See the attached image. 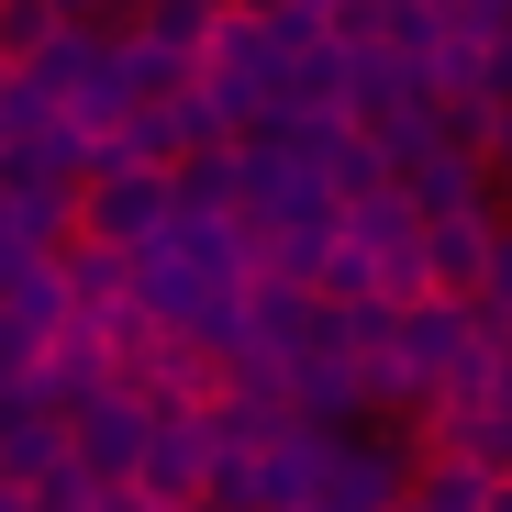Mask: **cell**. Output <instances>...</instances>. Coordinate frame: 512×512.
<instances>
[{
  "instance_id": "cell-1",
  "label": "cell",
  "mask_w": 512,
  "mask_h": 512,
  "mask_svg": "<svg viewBox=\"0 0 512 512\" xmlns=\"http://www.w3.org/2000/svg\"><path fill=\"white\" fill-rule=\"evenodd\" d=\"M145 435H156V412L112 379L101 401H78V412H67V468L90 479V490H123V479L145 468Z\"/></svg>"
},
{
  "instance_id": "cell-2",
  "label": "cell",
  "mask_w": 512,
  "mask_h": 512,
  "mask_svg": "<svg viewBox=\"0 0 512 512\" xmlns=\"http://www.w3.org/2000/svg\"><path fill=\"white\" fill-rule=\"evenodd\" d=\"M167 223H179V201H167V179H145V167H112V179H90V190H78V245L145 256Z\"/></svg>"
},
{
  "instance_id": "cell-3",
  "label": "cell",
  "mask_w": 512,
  "mask_h": 512,
  "mask_svg": "<svg viewBox=\"0 0 512 512\" xmlns=\"http://www.w3.org/2000/svg\"><path fill=\"white\" fill-rule=\"evenodd\" d=\"M390 201H401L412 223H468V212H490V167H479V156H446V145H423V156L390 167Z\"/></svg>"
},
{
  "instance_id": "cell-4",
  "label": "cell",
  "mask_w": 512,
  "mask_h": 512,
  "mask_svg": "<svg viewBox=\"0 0 512 512\" xmlns=\"http://www.w3.org/2000/svg\"><path fill=\"white\" fill-rule=\"evenodd\" d=\"M134 490H145L156 512H190V501L212 490V423H201V412L156 423V435H145V468H134Z\"/></svg>"
},
{
  "instance_id": "cell-5",
  "label": "cell",
  "mask_w": 512,
  "mask_h": 512,
  "mask_svg": "<svg viewBox=\"0 0 512 512\" xmlns=\"http://www.w3.org/2000/svg\"><path fill=\"white\" fill-rule=\"evenodd\" d=\"M423 301H479V279H490V212H468V223H423Z\"/></svg>"
},
{
  "instance_id": "cell-6",
  "label": "cell",
  "mask_w": 512,
  "mask_h": 512,
  "mask_svg": "<svg viewBox=\"0 0 512 512\" xmlns=\"http://www.w3.org/2000/svg\"><path fill=\"white\" fill-rule=\"evenodd\" d=\"M134 45L201 78V45H212V12H201V0H134Z\"/></svg>"
},
{
  "instance_id": "cell-7",
  "label": "cell",
  "mask_w": 512,
  "mask_h": 512,
  "mask_svg": "<svg viewBox=\"0 0 512 512\" xmlns=\"http://www.w3.org/2000/svg\"><path fill=\"white\" fill-rule=\"evenodd\" d=\"M78 23L56 12V0H0V78H23V67H45L56 45H67Z\"/></svg>"
},
{
  "instance_id": "cell-8",
  "label": "cell",
  "mask_w": 512,
  "mask_h": 512,
  "mask_svg": "<svg viewBox=\"0 0 512 512\" xmlns=\"http://www.w3.org/2000/svg\"><path fill=\"white\" fill-rule=\"evenodd\" d=\"M167 201H179V212H234V145L179 156V167H167Z\"/></svg>"
},
{
  "instance_id": "cell-9",
  "label": "cell",
  "mask_w": 512,
  "mask_h": 512,
  "mask_svg": "<svg viewBox=\"0 0 512 512\" xmlns=\"http://www.w3.org/2000/svg\"><path fill=\"white\" fill-rule=\"evenodd\" d=\"M435 23H446V45L490 56V45H512V0H435Z\"/></svg>"
},
{
  "instance_id": "cell-10",
  "label": "cell",
  "mask_w": 512,
  "mask_h": 512,
  "mask_svg": "<svg viewBox=\"0 0 512 512\" xmlns=\"http://www.w3.org/2000/svg\"><path fill=\"white\" fill-rule=\"evenodd\" d=\"M379 34H390V0H323V45L334 56H379Z\"/></svg>"
},
{
  "instance_id": "cell-11",
  "label": "cell",
  "mask_w": 512,
  "mask_h": 512,
  "mask_svg": "<svg viewBox=\"0 0 512 512\" xmlns=\"http://www.w3.org/2000/svg\"><path fill=\"white\" fill-rule=\"evenodd\" d=\"M468 457H479L490 479H512V412H490V423H479V446H468Z\"/></svg>"
},
{
  "instance_id": "cell-12",
  "label": "cell",
  "mask_w": 512,
  "mask_h": 512,
  "mask_svg": "<svg viewBox=\"0 0 512 512\" xmlns=\"http://www.w3.org/2000/svg\"><path fill=\"white\" fill-rule=\"evenodd\" d=\"M479 512H512V479H490V501H479Z\"/></svg>"
},
{
  "instance_id": "cell-13",
  "label": "cell",
  "mask_w": 512,
  "mask_h": 512,
  "mask_svg": "<svg viewBox=\"0 0 512 512\" xmlns=\"http://www.w3.org/2000/svg\"><path fill=\"white\" fill-rule=\"evenodd\" d=\"M201 12H256V0H201Z\"/></svg>"
},
{
  "instance_id": "cell-14",
  "label": "cell",
  "mask_w": 512,
  "mask_h": 512,
  "mask_svg": "<svg viewBox=\"0 0 512 512\" xmlns=\"http://www.w3.org/2000/svg\"><path fill=\"white\" fill-rule=\"evenodd\" d=\"M190 512H234V501H190Z\"/></svg>"
},
{
  "instance_id": "cell-15",
  "label": "cell",
  "mask_w": 512,
  "mask_h": 512,
  "mask_svg": "<svg viewBox=\"0 0 512 512\" xmlns=\"http://www.w3.org/2000/svg\"><path fill=\"white\" fill-rule=\"evenodd\" d=\"M390 512H401V501H390Z\"/></svg>"
}]
</instances>
